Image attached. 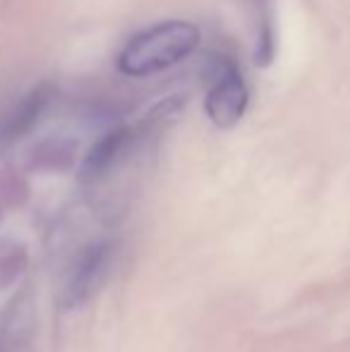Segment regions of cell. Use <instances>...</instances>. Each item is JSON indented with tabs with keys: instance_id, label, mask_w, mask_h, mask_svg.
Returning a JSON list of instances; mask_svg holds the SVG:
<instances>
[{
	"instance_id": "6da1fadb",
	"label": "cell",
	"mask_w": 350,
	"mask_h": 352,
	"mask_svg": "<svg viewBox=\"0 0 350 352\" xmlns=\"http://www.w3.org/2000/svg\"><path fill=\"white\" fill-rule=\"evenodd\" d=\"M199 41L201 34L192 22H161L140 32L122 48L118 67L127 77H149L182 63L197 51Z\"/></svg>"
},
{
	"instance_id": "7a4b0ae2",
	"label": "cell",
	"mask_w": 350,
	"mask_h": 352,
	"mask_svg": "<svg viewBox=\"0 0 350 352\" xmlns=\"http://www.w3.org/2000/svg\"><path fill=\"white\" fill-rule=\"evenodd\" d=\"M248 103L250 91L243 74L238 72V67L233 63H221L219 77H216L214 87L209 89L204 101V111L209 116V120L216 127L228 130V127L240 122V118L248 111Z\"/></svg>"
},
{
	"instance_id": "3957f363",
	"label": "cell",
	"mask_w": 350,
	"mask_h": 352,
	"mask_svg": "<svg viewBox=\"0 0 350 352\" xmlns=\"http://www.w3.org/2000/svg\"><path fill=\"white\" fill-rule=\"evenodd\" d=\"M108 256L106 252H91L89 254V259H85V264L80 266V271H77L75 280H72V290H70V302H82L85 297L91 295L94 285H96V280L103 276V266H106Z\"/></svg>"
},
{
	"instance_id": "277c9868",
	"label": "cell",
	"mask_w": 350,
	"mask_h": 352,
	"mask_svg": "<svg viewBox=\"0 0 350 352\" xmlns=\"http://www.w3.org/2000/svg\"><path fill=\"white\" fill-rule=\"evenodd\" d=\"M122 142H125V130H116V132H108L106 137H101V140L94 144V148L89 151L87 163H85V170L89 175L103 170V168L116 158V153L120 151Z\"/></svg>"
}]
</instances>
